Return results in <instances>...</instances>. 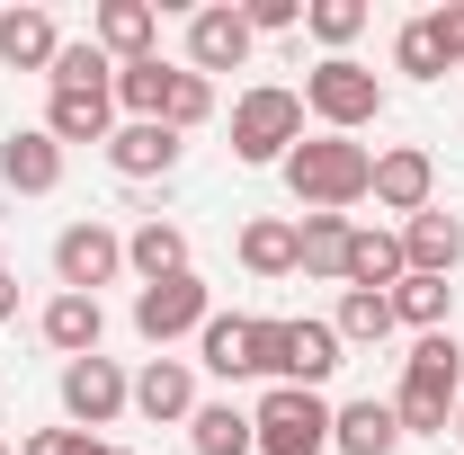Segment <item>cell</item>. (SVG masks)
<instances>
[{
    "instance_id": "1",
    "label": "cell",
    "mask_w": 464,
    "mask_h": 455,
    "mask_svg": "<svg viewBox=\"0 0 464 455\" xmlns=\"http://www.w3.org/2000/svg\"><path fill=\"white\" fill-rule=\"evenodd\" d=\"M456 402H464V348H456V331H429L402 357L393 420H402V438H447L456 429Z\"/></svg>"
},
{
    "instance_id": "2",
    "label": "cell",
    "mask_w": 464,
    "mask_h": 455,
    "mask_svg": "<svg viewBox=\"0 0 464 455\" xmlns=\"http://www.w3.org/2000/svg\"><path fill=\"white\" fill-rule=\"evenodd\" d=\"M286 188H295L304 215H348V206H366V188H375V152H366L357 134H313V143L286 152Z\"/></svg>"
},
{
    "instance_id": "3",
    "label": "cell",
    "mask_w": 464,
    "mask_h": 455,
    "mask_svg": "<svg viewBox=\"0 0 464 455\" xmlns=\"http://www.w3.org/2000/svg\"><path fill=\"white\" fill-rule=\"evenodd\" d=\"M295 143H304V90L259 81V90L232 99V161H250V170H286Z\"/></svg>"
},
{
    "instance_id": "4",
    "label": "cell",
    "mask_w": 464,
    "mask_h": 455,
    "mask_svg": "<svg viewBox=\"0 0 464 455\" xmlns=\"http://www.w3.org/2000/svg\"><path fill=\"white\" fill-rule=\"evenodd\" d=\"M304 116H322V134H366L384 116V81L357 54H322L304 72Z\"/></svg>"
},
{
    "instance_id": "5",
    "label": "cell",
    "mask_w": 464,
    "mask_h": 455,
    "mask_svg": "<svg viewBox=\"0 0 464 455\" xmlns=\"http://www.w3.org/2000/svg\"><path fill=\"white\" fill-rule=\"evenodd\" d=\"M250 429H259V455H322L331 447V402L304 393V384H268L250 402Z\"/></svg>"
},
{
    "instance_id": "6",
    "label": "cell",
    "mask_w": 464,
    "mask_h": 455,
    "mask_svg": "<svg viewBox=\"0 0 464 455\" xmlns=\"http://www.w3.org/2000/svg\"><path fill=\"white\" fill-rule=\"evenodd\" d=\"M215 322V286L197 277H161V286H134V331L152 348H170V340H188V331H206Z\"/></svg>"
},
{
    "instance_id": "7",
    "label": "cell",
    "mask_w": 464,
    "mask_h": 455,
    "mask_svg": "<svg viewBox=\"0 0 464 455\" xmlns=\"http://www.w3.org/2000/svg\"><path fill=\"white\" fill-rule=\"evenodd\" d=\"M116 268H125V232H116V224L81 215V224L54 232V277H63V295H99V286H116Z\"/></svg>"
},
{
    "instance_id": "8",
    "label": "cell",
    "mask_w": 464,
    "mask_h": 455,
    "mask_svg": "<svg viewBox=\"0 0 464 455\" xmlns=\"http://www.w3.org/2000/svg\"><path fill=\"white\" fill-rule=\"evenodd\" d=\"M116 411H134V375L116 366V357H72L63 366V429H108Z\"/></svg>"
},
{
    "instance_id": "9",
    "label": "cell",
    "mask_w": 464,
    "mask_h": 455,
    "mask_svg": "<svg viewBox=\"0 0 464 455\" xmlns=\"http://www.w3.org/2000/svg\"><path fill=\"white\" fill-rule=\"evenodd\" d=\"M366 197H375V206H384V215H429V206H438V161H429V152H420V143H384V152H375V188H366Z\"/></svg>"
},
{
    "instance_id": "10",
    "label": "cell",
    "mask_w": 464,
    "mask_h": 455,
    "mask_svg": "<svg viewBox=\"0 0 464 455\" xmlns=\"http://www.w3.org/2000/svg\"><path fill=\"white\" fill-rule=\"evenodd\" d=\"M90 45L108 63L161 54V9H152V0H99V9H90Z\"/></svg>"
},
{
    "instance_id": "11",
    "label": "cell",
    "mask_w": 464,
    "mask_h": 455,
    "mask_svg": "<svg viewBox=\"0 0 464 455\" xmlns=\"http://www.w3.org/2000/svg\"><path fill=\"white\" fill-rule=\"evenodd\" d=\"M250 45H259V36H250V18H241L232 0H215V9L188 18V72H241Z\"/></svg>"
},
{
    "instance_id": "12",
    "label": "cell",
    "mask_w": 464,
    "mask_h": 455,
    "mask_svg": "<svg viewBox=\"0 0 464 455\" xmlns=\"http://www.w3.org/2000/svg\"><path fill=\"white\" fill-rule=\"evenodd\" d=\"M134 411H143L152 429H188V420H197V357H152V366L134 375Z\"/></svg>"
},
{
    "instance_id": "13",
    "label": "cell",
    "mask_w": 464,
    "mask_h": 455,
    "mask_svg": "<svg viewBox=\"0 0 464 455\" xmlns=\"http://www.w3.org/2000/svg\"><path fill=\"white\" fill-rule=\"evenodd\" d=\"M0 188H18V197H54L63 188V143L45 134V125L0 134Z\"/></svg>"
},
{
    "instance_id": "14",
    "label": "cell",
    "mask_w": 464,
    "mask_h": 455,
    "mask_svg": "<svg viewBox=\"0 0 464 455\" xmlns=\"http://www.w3.org/2000/svg\"><path fill=\"white\" fill-rule=\"evenodd\" d=\"M340 366H348V348H340V331H331V322H313V313H304V322H286V357H277V384H304V393H322V384H331Z\"/></svg>"
},
{
    "instance_id": "15",
    "label": "cell",
    "mask_w": 464,
    "mask_h": 455,
    "mask_svg": "<svg viewBox=\"0 0 464 455\" xmlns=\"http://www.w3.org/2000/svg\"><path fill=\"white\" fill-rule=\"evenodd\" d=\"M402 268L411 277H456L464 268V215H447V206L411 215L402 224Z\"/></svg>"
},
{
    "instance_id": "16",
    "label": "cell",
    "mask_w": 464,
    "mask_h": 455,
    "mask_svg": "<svg viewBox=\"0 0 464 455\" xmlns=\"http://www.w3.org/2000/svg\"><path fill=\"white\" fill-rule=\"evenodd\" d=\"M54 54H63L54 9H36V0L0 9V63H9V72H54Z\"/></svg>"
},
{
    "instance_id": "17",
    "label": "cell",
    "mask_w": 464,
    "mask_h": 455,
    "mask_svg": "<svg viewBox=\"0 0 464 455\" xmlns=\"http://www.w3.org/2000/svg\"><path fill=\"white\" fill-rule=\"evenodd\" d=\"M36 331H45V348L72 366V357H99V340H108V313H99V295H54V304L36 313Z\"/></svg>"
},
{
    "instance_id": "18",
    "label": "cell",
    "mask_w": 464,
    "mask_h": 455,
    "mask_svg": "<svg viewBox=\"0 0 464 455\" xmlns=\"http://www.w3.org/2000/svg\"><path fill=\"white\" fill-rule=\"evenodd\" d=\"M179 152H188V134H170V125H116L108 134V170L116 179H170Z\"/></svg>"
},
{
    "instance_id": "19",
    "label": "cell",
    "mask_w": 464,
    "mask_h": 455,
    "mask_svg": "<svg viewBox=\"0 0 464 455\" xmlns=\"http://www.w3.org/2000/svg\"><path fill=\"white\" fill-rule=\"evenodd\" d=\"M45 134H54V143H99V152H108L116 90H54V99H45Z\"/></svg>"
},
{
    "instance_id": "20",
    "label": "cell",
    "mask_w": 464,
    "mask_h": 455,
    "mask_svg": "<svg viewBox=\"0 0 464 455\" xmlns=\"http://www.w3.org/2000/svg\"><path fill=\"white\" fill-rule=\"evenodd\" d=\"M331 447L340 455H393L402 447V420H393V402H331Z\"/></svg>"
},
{
    "instance_id": "21",
    "label": "cell",
    "mask_w": 464,
    "mask_h": 455,
    "mask_svg": "<svg viewBox=\"0 0 464 455\" xmlns=\"http://www.w3.org/2000/svg\"><path fill=\"white\" fill-rule=\"evenodd\" d=\"M125 268L143 286H161V277H188V232L170 224V215H143V224L125 232Z\"/></svg>"
},
{
    "instance_id": "22",
    "label": "cell",
    "mask_w": 464,
    "mask_h": 455,
    "mask_svg": "<svg viewBox=\"0 0 464 455\" xmlns=\"http://www.w3.org/2000/svg\"><path fill=\"white\" fill-rule=\"evenodd\" d=\"M250 348H259V322H250V313H215V322L197 331V366L224 375V384H241V375H259Z\"/></svg>"
},
{
    "instance_id": "23",
    "label": "cell",
    "mask_w": 464,
    "mask_h": 455,
    "mask_svg": "<svg viewBox=\"0 0 464 455\" xmlns=\"http://www.w3.org/2000/svg\"><path fill=\"white\" fill-rule=\"evenodd\" d=\"M348 241H357L348 215H304V224H295V268H304V277L348 286Z\"/></svg>"
},
{
    "instance_id": "24",
    "label": "cell",
    "mask_w": 464,
    "mask_h": 455,
    "mask_svg": "<svg viewBox=\"0 0 464 455\" xmlns=\"http://www.w3.org/2000/svg\"><path fill=\"white\" fill-rule=\"evenodd\" d=\"M170 90H179V63H161V54L116 63V108H125V125H161Z\"/></svg>"
},
{
    "instance_id": "25",
    "label": "cell",
    "mask_w": 464,
    "mask_h": 455,
    "mask_svg": "<svg viewBox=\"0 0 464 455\" xmlns=\"http://www.w3.org/2000/svg\"><path fill=\"white\" fill-rule=\"evenodd\" d=\"M411 268H402V232H366L357 224V241H348V286L357 295H393Z\"/></svg>"
},
{
    "instance_id": "26",
    "label": "cell",
    "mask_w": 464,
    "mask_h": 455,
    "mask_svg": "<svg viewBox=\"0 0 464 455\" xmlns=\"http://www.w3.org/2000/svg\"><path fill=\"white\" fill-rule=\"evenodd\" d=\"M393 72H402V81H420V90L456 72V54H447V36L429 27V9H420V18H402V27H393Z\"/></svg>"
},
{
    "instance_id": "27",
    "label": "cell",
    "mask_w": 464,
    "mask_h": 455,
    "mask_svg": "<svg viewBox=\"0 0 464 455\" xmlns=\"http://www.w3.org/2000/svg\"><path fill=\"white\" fill-rule=\"evenodd\" d=\"M188 447H197V455H250V447H259V429H250V411H241V402H197Z\"/></svg>"
},
{
    "instance_id": "28",
    "label": "cell",
    "mask_w": 464,
    "mask_h": 455,
    "mask_svg": "<svg viewBox=\"0 0 464 455\" xmlns=\"http://www.w3.org/2000/svg\"><path fill=\"white\" fill-rule=\"evenodd\" d=\"M331 331H340V348H375V340H393V331H402V322H393V295H357V286H348L340 313H331Z\"/></svg>"
},
{
    "instance_id": "29",
    "label": "cell",
    "mask_w": 464,
    "mask_h": 455,
    "mask_svg": "<svg viewBox=\"0 0 464 455\" xmlns=\"http://www.w3.org/2000/svg\"><path fill=\"white\" fill-rule=\"evenodd\" d=\"M447 313H456V286H447V277H402V286H393V322L420 331V340L447 331Z\"/></svg>"
},
{
    "instance_id": "30",
    "label": "cell",
    "mask_w": 464,
    "mask_h": 455,
    "mask_svg": "<svg viewBox=\"0 0 464 455\" xmlns=\"http://www.w3.org/2000/svg\"><path fill=\"white\" fill-rule=\"evenodd\" d=\"M241 268H250V277H295V224L286 215L241 224Z\"/></svg>"
},
{
    "instance_id": "31",
    "label": "cell",
    "mask_w": 464,
    "mask_h": 455,
    "mask_svg": "<svg viewBox=\"0 0 464 455\" xmlns=\"http://www.w3.org/2000/svg\"><path fill=\"white\" fill-rule=\"evenodd\" d=\"M304 27H313L331 54H348V45L366 36V0H304Z\"/></svg>"
},
{
    "instance_id": "32",
    "label": "cell",
    "mask_w": 464,
    "mask_h": 455,
    "mask_svg": "<svg viewBox=\"0 0 464 455\" xmlns=\"http://www.w3.org/2000/svg\"><path fill=\"white\" fill-rule=\"evenodd\" d=\"M45 81H54V90H116V63L81 36V45H63V54H54V72H45Z\"/></svg>"
},
{
    "instance_id": "33",
    "label": "cell",
    "mask_w": 464,
    "mask_h": 455,
    "mask_svg": "<svg viewBox=\"0 0 464 455\" xmlns=\"http://www.w3.org/2000/svg\"><path fill=\"white\" fill-rule=\"evenodd\" d=\"M206 116H215V81H206V72H179V90H170V108H161V125H170V134H197Z\"/></svg>"
},
{
    "instance_id": "34",
    "label": "cell",
    "mask_w": 464,
    "mask_h": 455,
    "mask_svg": "<svg viewBox=\"0 0 464 455\" xmlns=\"http://www.w3.org/2000/svg\"><path fill=\"white\" fill-rule=\"evenodd\" d=\"M241 18H250V36H286L304 27V0H241Z\"/></svg>"
},
{
    "instance_id": "35",
    "label": "cell",
    "mask_w": 464,
    "mask_h": 455,
    "mask_svg": "<svg viewBox=\"0 0 464 455\" xmlns=\"http://www.w3.org/2000/svg\"><path fill=\"white\" fill-rule=\"evenodd\" d=\"M18 455H90V429H36L18 438Z\"/></svg>"
},
{
    "instance_id": "36",
    "label": "cell",
    "mask_w": 464,
    "mask_h": 455,
    "mask_svg": "<svg viewBox=\"0 0 464 455\" xmlns=\"http://www.w3.org/2000/svg\"><path fill=\"white\" fill-rule=\"evenodd\" d=\"M0 322H18V277L0 268Z\"/></svg>"
},
{
    "instance_id": "37",
    "label": "cell",
    "mask_w": 464,
    "mask_h": 455,
    "mask_svg": "<svg viewBox=\"0 0 464 455\" xmlns=\"http://www.w3.org/2000/svg\"><path fill=\"white\" fill-rule=\"evenodd\" d=\"M90 455H134V447H108V438H90Z\"/></svg>"
},
{
    "instance_id": "38",
    "label": "cell",
    "mask_w": 464,
    "mask_h": 455,
    "mask_svg": "<svg viewBox=\"0 0 464 455\" xmlns=\"http://www.w3.org/2000/svg\"><path fill=\"white\" fill-rule=\"evenodd\" d=\"M447 438H456V447H464V402H456V429H447Z\"/></svg>"
},
{
    "instance_id": "39",
    "label": "cell",
    "mask_w": 464,
    "mask_h": 455,
    "mask_svg": "<svg viewBox=\"0 0 464 455\" xmlns=\"http://www.w3.org/2000/svg\"><path fill=\"white\" fill-rule=\"evenodd\" d=\"M0 268H9V250H0Z\"/></svg>"
},
{
    "instance_id": "40",
    "label": "cell",
    "mask_w": 464,
    "mask_h": 455,
    "mask_svg": "<svg viewBox=\"0 0 464 455\" xmlns=\"http://www.w3.org/2000/svg\"><path fill=\"white\" fill-rule=\"evenodd\" d=\"M0 455H9V438H0Z\"/></svg>"
},
{
    "instance_id": "41",
    "label": "cell",
    "mask_w": 464,
    "mask_h": 455,
    "mask_svg": "<svg viewBox=\"0 0 464 455\" xmlns=\"http://www.w3.org/2000/svg\"><path fill=\"white\" fill-rule=\"evenodd\" d=\"M456 72H464V54H456Z\"/></svg>"
}]
</instances>
